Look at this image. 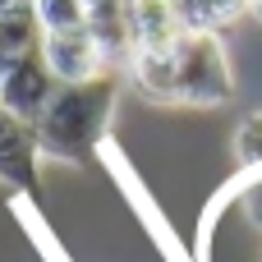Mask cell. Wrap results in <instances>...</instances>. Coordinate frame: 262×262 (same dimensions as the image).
<instances>
[{"mask_svg":"<svg viewBox=\"0 0 262 262\" xmlns=\"http://www.w3.org/2000/svg\"><path fill=\"white\" fill-rule=\"evenodd\" d=\"M115 101H120V74L115 69L92 74L83 83H60L51 106L32 124L41 157L83 166L101 147V138L111 129V115H115Z\"/></svg>","mask_w":262,"mask_h":262,"instance_id":"obj_1","label":"cell"},{"mask_svg":"<svg viewBox=\"0 0 262 262\" xmlns=\"http://www.w3.org/2000/svg\"><path fill=\"white\" fill-rule=\"evenodd\" d=\"M235 97V69L221 32H184L175 46V97L180 106H226Z\"/></svg>","mask_w":262,"mask_h":262,"instance_id":"obj_2","label":"cell"},{"mask_svg":"<svg viewBox=\"0 0 262 262\" xmlns=\"http://www.w3.org/2000/svg\"><path fill=\"white\" fill-rule=\"evenodd\" d=\"M55 88H60V78L51 74V64H46L41 46H32L18 64L5 74V83H0V106H5V111H14L18 120L37 124V115L51 106Z\"/></svg>","mask_w":262,"mask_h":262,"instance_id":"obj_3","label":"cell"},{"mask_svg":"<svg viewBox=\"0 0 262 262\" xmlns=\"http://www.w3.org/2000/svg\"><path fill=\"white\" fill-rule=\"evenodd\" d=\"M41 147L28 120H18L14 111L0 106V180L14 193H37L41 184Z\"/></svg>","mask_w":262,"mask_h":262,"instance_id":"obj_4","label":"cell"},{"mask_svg":"<svg viewBox=\"0 0 262 262\" xmlns=\"http://www.w3.org/2000/svg\"><path fill=\"white\" fill-rule=\"evenodd\" d=\"M41 55L51 64V74L60 83H83L92 74H106V60L92 41L88 28H74V32H41Z\"/></svg>","mask_w":262,"mask_h":262,"instance_id":"obj_5","label":"cell"},{"mask_svg":"<svg viewBox=\"0 0 262 262\" xmlns=\"http://www.w3.org/2000/svg\"><path fill=\"white\" fill-rule=\"evenodd\" d=\"M88 32L106 60V69H129L134 60V28H129V5L124 0H106L88 9Z\"/></svg>","mask_w":262,"mask_h":262,"instance_id":"obj_6","label":"cell"},{"mask_svg":"<svg viewBox=\"0 0 262 262\" xmlns=\"http://www.w3.org/2000/svg\"><path fill=\"white\" fill-rule=\"evenodd\" d=\"M129 28H134V55L138 51H175L184 37V23L170 0H124Z\"/></svg>","mask_w":262,"mask_h":262,"instance_id":"obj_7","label":"cell"},{"mask_svg":"<svg viewBox=\"0 0 262 262\" xmlns=\"http://www.w3.org/2000/svg\"><path fill=\"white\" fill-rule=\"evenodd\" d=\"M32 46H41V23H37L32 0H28L23 9H14V14L0 18V83H5V74H9Z\"/></svg>","mask_w":262,"mask_h":262,"instance_id":"obj_8","label":"cell"},{"mask_svg":"<svg viewBox=\"0 0 262 262\" xmlns=\"http://www.w3.org/2000/svg\"><path fill=\"white\" fill-rule=\"evenodd\" d=\"M184 32H221L253 9V0H170Z\"/></svg>","mask_w":262,"mask_h":262,"instance_id":"obj_9","label":"cell"},{"mask_svg":"<svg viewBox=\"0 0 262 262\" xmlns=\"http://www.w3.org/2000/svg\"><path fill=\"white\" fill-rule=\"evenodd\" d=\"M32 14L41 32H74L88 28V5L83 0H32Z\"/></svg>","mask_w":262,"mask_h":262,"instance_id":"obj_10","label":"cell"},{"mask_svg":"<svg viewBox=\"0 0 262 262\" xmlns=\"http://www.w3.org/2000/svg\"><path fill=\"white\" fill-rule=\"evenodd\" d=\"M226 198H230V203H239L244 221L262 235V166H258V170H244V175L226 189Z\"/></svg>","mask_w":262,"mask_h":262,"instance_id":"obj_11","label":"cell"},{"mask_svg":"<svg viewBox=\"0 0 262 262\" xmlns=\"http://www.w3.org/2000/svg\"><path fill=\"white\" fill-rule=\"evenodd\" d=\"M235 157H239L244 170H258L262 166V111L249 115V120L235 129Z\"/></svg>","mask_w":262,"mask_h":262,"instance_id":"obj_12","label":"cell"},{"mask_svg":"<svg viewBox=\"0 0 262 262\" xmlns=\"http://www.w3.org/2000/svg\"><path fill=\"white\" fill-rule=\"evenodd\" d=\"M23 5H28V0H0V18H5V14H14V9H23Z\"/></svg>","mask_w":262,"mask_h":262,"instance_id":"obj_13","label":"cell"},{"mask_svg":"<svg viewBox=\"0 0 262 262\" xmlns=\"http://www.w3.org/2000/svg\"><path fill=\"white\" fill-rule=\"evenodd\" d=\"M249 14H258V18H262V0H253V9H249Z\"/></svg>","mask_w":262,"mask_h":262,"instance_id":"obj_14","label":"cell"},{"mask_svg":"<svg viewBox=\"0 0 262 262\" xmlns=\"http://www.w3.org/2000/svg\"><path fill=\"white\" fill-rule=\"evenodd\" d=\"M83 5H88V9H92V5H106V0H83Z\"/></svg>","mask_w":262,"mask_h":262,"instance_id":"obj_15","label":"cell"}]
</instances>
